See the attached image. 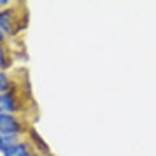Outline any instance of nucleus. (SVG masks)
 <instances>
[{
    "instance_id": "nucleus-1",
    "label": "nucleus",
    "mask_w": 156,
    "mask_h": 156,
    "mask_svg": "<svg viewBox=\"0 0 156 156\" xmlns=\"http://www.w3.org/2000/svg\"><path fill=\"white\" fill-rule=\"evenodd\" d=\"M18 130L19 124L15 117L6 113H0V133L15 134Z\"/></svg>"
},
{
    "instance_id": "nucleus-2",
    "label": "nucleus",
    "mask_w": 156,
    "mask_h": 156,
    "mask_svg": "<svg viewBox=\"0 0 156 156\" xmlns=\"http://www.w3.org/2000/svg\"><path fill=\"white\" fill-rule=\"evenodd\" d=\"M4 156H28L27 147L24 144H15L4 152Z\"/></svg>"
},
{
    "instance_id": "nucleus-3",
    "label": "nucleus",
    "mask_w": 156,
    "mask_h": 156,
    "mask_svg": "<svg viewBox=\"0 0 156 156\" xmlns=\"http://www.w3.org/2000/svg\"><path fill=\"white\" fill-rule=\"evenodd\" d=\"M15 134H6L0 133V150L3 152L15 145Z\"/></svg>"
},
{
    "instance_id": "nucleus-4",
    "label": "nucleus",
    "mask_w": 156,
    "mask_h": 156,
    "mask_svg": "<svg viewBox=\"0 0 156 156\" xmlns=\"http://www.w3.org/2000/svg\"><path fill=\"white\" fill-rule=\"evenodd\" d=\"M14 101L8 94L0 95V113H6L12 111L14 109Z\"/></svg>"
},
{
    "instance_id": "nucleus-5",
    "label": "nucleus",
    "mask_w": 156,
    "mask_h": 156,
    "mask_svg": "<svg viewBox=\"0 0 156 156\" xmlns=\"http://www.w3.org/2000/svg\"><path fill=\"white\" fill-rule=\"evenodd\" d=\"M8 86V81L5 76L0 72V91H4Z\"/></svg>"
},
{
    "instance_id": "nucleus-6",
    "label": "nucleus",
    "mask_w": 156,
    "mask_h": 156,
    "mask_svg": "<svg viewBox=\"0 0 156 156\" xmlns=\"http://www.w3.org/2000/svg\"><path fill=\"white\" fill-rule=\"evenodd\" d=\"M3 62V55H2V52L1 49H0V66L2 64Z\"/></svg>"
},
{
    "instance_id": "nucleus-7",
    "label": "nucleus",
    "mask_w": 156,
    "mask_h": 156,
    "mask_svg": "<svg viewBox=\"0 0 156 156\" xmlns=\"http://www.w3.org/2000/svg\"><path fill=\"white\" fill-rule=\"evenodd\" d=\"M2 29L0 28V39L2 38Z\"/></svg>"
}]
</instances>
